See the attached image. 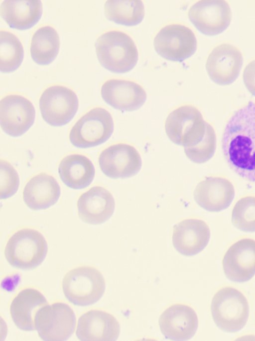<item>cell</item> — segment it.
I'll return each instance as SVG.
<instances>
[{"label":"cell","instance_id":"1","mask_svg":"<svg viewBox=\"0 0 255 341\" xmlns=\"http://www.w3.org/2000/svg\"><path fill=\"white\" fill-rule=\"evenodd\" d=\"M221 147L229 167L255 183V102H250L234 113L225 127Z\"/></svg>","mask_w":255,"mask_h":341},{"label":"cell","instance_id":"2","mask_svg":"<svg viewBox=\"0 0 255 341\" xmlns=\"http://www.w3.org/2000/svg\"><path fill=\"white\" fill-rule=\"evenodd\" d=\"M95 51L100 64L115 73H124L135 65L138 52L132 39L126 33L118 30L104 33L97 39Z\"/></svg>","mask_w":255,"mask_h":341},{"label":"cell","instance_id":"3","mask_svg":"<svg viewBox=\"0 0 255 341\" xmlns=\"http://www.w3.org/2000/svg\"><path fill=\"white\" fill-rule=\"evenodd\" d=\"M47 245L43 235L31 228L20 229L8 240L4 256L12 267L21 270L33 269L45 259Z\"/></svg>","mask_w":255,"mask_h":341},{"label":"cell","instance_id":"4","mask_svg":"<svg viewBox=\"0 0 255 341\" xmlns=\"http://www.w3.org/2000/svg\"><path fill=\"white\" fill-rule=\"evenodd\" d=\"M62 288L66 299L74 305L86 307L97 302L105 290V281L96 268L81 266L69 271L64 277Z\"/></svg>","mask_w":255,"mask_h":341},{"label":"cell","instance_id":"5","mask_svg":"<svg viewBox=\"0 0 255 341\" xmlns=\"http://www.w3.org/2000/svg\"><path fill=\"white\" fill-rule=\"evenodd\" d=\"M211 312L216 326L227 332L241 330L247 321L249 308L245 296L238 290L226 287L214 296Z\"/></svg>","mask_w":255,"mask_h":341},{"label":"cell","instance_id":"6","mask_svg":"<svg viewBox=\"0 0 255 341\" xmlns=\"http://www.w3.org/2000/svg\"><path fill=\"white\" fill-rule=\"evenodd\" d=\"M206 122L195 107L186 105L172 111L165 123V131L169 140L184 148L192 147L203 139Z\"/></svg>","mask_w":255,"mask_h":341},{"label":"cell","instance_id":"7","mask_svg":"<svg viewBox=\"0 0 255 341\" xmlns=\"http://www.w3.org/2000/svg\"><path fill=\"white\" fill-rule=\"evenodd\" d=\"M114 123L110 113L102 107H95L84 114L71 128L69 139L79 148L99 145L112 135Z\"/></svg>","mask_w":255,"mask_h":341},{"label":"cell","instance_id":"8","mask_svg":"<svg viewBox=\"0 0 255 341\" xmlns=\"http://www.w3.org/2000/svg\"><path fill=\"white\" fill-rule=\"evenodd\" d=\"M76 317L66 304L58 302L40 309L35 318V326L40 339L46 341L68 340L73 334Z\"/></svg>","mask_w":255,"mask_h":341},{"label":"cell","instance_id":"9","mask_svg":"<svg viewBox=\"0 0 255 341\" xmlns=\"http://www.w3.org/2000/svg\"><path fill=\"white\" fill-rule=\"evenodd\" d=\"M39 107L44 121L50 126L59 127L67 124L78 108L75 93L62 85L46 88L40 95Z\"/></svg>","mask_w":255,"mask_h":341},{"label":"cell","instance_id":"10","mask_svg":"<svg viewBox=\"0 0 255 341\" xmlns=\"http://www.w3.org/2000/svg\"><path fill=\"white\" fill-rule=\"evenodd\" d=\"M153 46L157 53L162 58L181 62L194 54L197 41L194 34L188 27L172 24L158 31L154 37Z\"/></svg>","mask_w":255,"mask_h":341},{"label":"cell","instance_id":"11","mask_svg":"<svg viewBox=\"0 0 255 341\" xmlns=\"http://www.w3.org/2000/svg\"><path fill=\"white\" fill-rule=\"evenodd\" d=\"M98 162L103 173L112 179L131 177L136 175L141 167L137 151L125 143H117L105 148L101 152Z\"/></svg>","mask_w":255,"mask_h":341},{"label":"cell","instance_id":"12","mask_svg":"<svg viewBox=\"0 0 255 341\" xmlns=\"http://www.w3.org/2000/svg\"><path fill=\"white\" fill-rule=\"evenodd\" d=\"M188 16L200 32L212 36L222 33L228 27L231 12L230 6L225 0H202L191 6Z\"/></svg>","mask_w":255,"mask_h":341},{"label":"cell","instance_id":"13","mask_svg":"<svg viewBox=\"0 0 255 341\" xmlns=\"http://www.w3.org/2000/svg\"><path fill=\"white\" fill-rule=\"evenodd\" d=\"M34 119V108L25 97L9 94L0 100V127L6 134L12 137L22 135L31 127Z\"/></svg>","mask_w":255,"mask_h":341},{"label":"cell","instance_id":"14","mask_svg":"<svg viewBox=\"0 0 255 341\" xmlns=\"http://www.w3.org/2000/svg\"><path fill=\"white\" fill-rule=\"evenodd\" d=\"M243 64L240 50L229 43L215 47L209 54L206 69L210 79L217 84L228 85L238 77Z\"/></svg>","mask_w":255,"mask_h":341},{"label":"cell","instance_id":"15","mask_svg":"<svg viewBox=\"0 0 255 341\" xmlns=\"http://www.w3.org/2000/svg\"><path fill=\"white\" fill-rule=\"evenodd\" d=\"M226 277L237 283L248 281L255 275V240L244 238L232 245L222 261Z\"/></svg>","mask_w":255,"mask_h":341},{"label":"cell","instance_id":"16","mask_svg":"<svg viewBox=\"0 0 255 341\" xmlns=\"http://www.w3.org/2000/svg\"><path fill=\"white\" fill-rule=\"evenodd\" d=\"M103 100L113 108L121 111H132L144 103L146 94L138 84L132 81L111 79L101 88Z\"/></svg>","mask_w":255,"mask_h":341},{"label":"cell","instance_id":"17","mask_svg":"<svg viewBox=\"0 0 255 341\" xmlns=\"http://www.w3.org/2000/svg\"><path fill=\"white\" fill-rule=\"evenodd\" d=\"M162 335L172 341H186L195 334L198 319L194 311L186 305L173 304L166 308L159 319Z\"/></svg>","mask_w":255,"mask_h":341},{"label":"cell","instance_id":"18","mask_svg":"<svg viewBox=\"0 0 255 341\" xmlns=\"http://www.w3.org/2000/svg\"><path fill=\"white\" fill-rule=\"evenodd\" d=\"M120 334V325L110 314L98 310H90L78 319L76 336L83 341H113Z\"/></svg>","mask_w":255,"mask_h":341},{"label":"cell","instance_id":"19","mask_svg":"<svg viewBox=\"0 0 255 341\" xmlns=\"http://www.w3.org/2000/svg\"><path fill=\"white\" fill-rule=\"evenodd\" d=\"M235 196L232 183L221 177H209L201 181L194 191L196 203L203 209L218 212L227 209Z\"/></svg>","mask_w":255,"mask_h":341},{"label":"cell","instance_id":"20","mask_svg":"<svg viewBox=\"0 0 255 341\" xmlns=\"http://www.w3.org/2000/svg\"><path fill=\"white\" fill-rule=\"evenodd\" d=\"M210 236L209 228L205 222L189 219L180 222L174 227L172 241L173 247L178 253L192 256L205 248Z\"/></svg>","mask_w":255,"mask_h":341},{"label":"cell","instance_id":"21","mask_svg":"<svg viewBox=\"0 0 255 341\" xmlns=\"http://www.w3.org/2000/svg\"><path fill=\"white\" fill-rule=\"evenodd\" d=\"M77 207L78 215L84 222L100 224L108 220L113 214L115 201L107 189L95 186L79 197Z\"/></svg>","mask_w":255,"mask_h":341},{"label":"cell","instance_id":"22","mask_svg":"<svg viewBox=\"0 0 255 341\" xmlns=\"http://www.w3.org/2000/svg\"><path fill=\"white\" fill-rule=\"evenodd\" d=\"M47 304L45 297L38 290L30 288L24 289L13 299L10 305L12 321L21 331H34L37 313Z\"/></svg>","mask_w":255,"mask_h":341},{"label":"cell","instance_id":"23","mask_svg":"<svg viewBox=\"0 0 255 341\" xmlns=\"http://www.w3.org/2000/svg\"><path fill=\"white\" fill-rule=\"evenodd\" d=\"M60 194L57 182L44 173L32 177L26 184L22 193L25 204L33 210L45 209L54 205Z\"/></svg>","mask_w":255,"mask_h":341},{"label":"cell","instance_id":"24","mask_svg":"<svg viewBox=\"0 0 255 341\" xmlns=\"http://www.w3.org/2000/svg\"><path fill=\"white\" fill-rule=\"evenodd\" d=\"M41 2L39 0H5L0 6V13L11 28L25 30L32 27L41 17Z\"/></svg>","mask_w":255,"mask_h":341},{"label":"cell","instance_id":"25","mask_svg":"<svg viewBox=\"0 0 255 341\" xmlns=\"http://www.w3.org/2000/svg\"><path fill=\"white\" fill-rule=\"evenodd\" d=\"M58 173L64 184L73 189L88 186L95 175V169L91 160L84 155L73 154L65 156L60 161Z\"/></svg>","mask_w":255,"mask_h":341},{"label":"cell","instance_id":"26","mask_svg":"<svg viewBox=\"0 0 255 341\" xmlns=\"http://www.w3.org/2000/svg\"><path fill=\"white\" fill-rule=\"evenodd\" d=\"M58 34L51 26L45 25L33 33L30 42V53L34 62L47 65L56 57L59 48Z\"/></svg>","mask_w":255,"mask_h":341},{"label":"cell","instance_id":"27","mask_svg":"<svg viewBox=\"0 0 255 341\" xmlns=\"http://www.w3.org/2000/svg\"><path fill=\"white\" fill-rule=\"evenodd\" d=\"M104 11L108 20L130 26L136 25L142 21L144 8L140 0H109L105 3Z\"/></svg>","mask_w":255,"mask_h":341},{"label":"cell","instance_id":"28","mask_svg":"<svg viewBox=\"0 0 255 341\" xmlns=\"http://www.w3.org/2000/svg\"><path fill=\"white\" fill-rule=\"evenodd\" d=\"M23 57L22 45L13 33L0 31V70L4 73L15 70L21 64Z\"/></svg>","mask_w":255,"mask_h":341},{"label":"cell","instance_id":"29","mask_svg":"<svg viewBox=\"0 0 255 341\" xmlns=\"http://www.w3.org/2000/svg\"><path fill=\"white\" fill-rule=\"evenodd\" d=\"M231 221L237 229L245 232H255V197L246 196L234 205Z\"/></svg>","mask_w":255,"mask_h":341},{"label":"cell","instance_id":"30","mask_svg":"<svg viewBox=\"0 0 255 341\" xmlns=\"http://www.w3.org/2000/svg\"><path fill=\"white\" fill-rule=\"evenodd\" d=\"M216 147V137L212 126L206 123V130L202 140L196 145L184 148L186 157L192 162L202 164L209 161L214 155Z\"/></svg>","mask_w":255,"mask_h":341},{"label":"cell","instance_id":"31","mask_svg":"<svg viewBox=\"0 0 255 341\" xmlns=\"http://www.w3.org/2000/svg\"><path fill=\"white\" fill-rule=\"evenodd\" d=\"M0 199L9 198L16 192L19 186L18 175L13 166L0 160Z\"/></svg>","mask_w":255,"mask_h":341},{"label":"cell","instance_id":"32","mask_svg":"<svg viewBox=\"0 0 255 341\" xmlns=\"http://www.w3.org/2000/svg\"><path fill=\"white\" fill-rule=\"evenodd\" d=\"M243 80L247 89L255 96V60L246 65L243 74Z\"/></svg>","mask_w":255,"mask_h":341}]
</instances>
